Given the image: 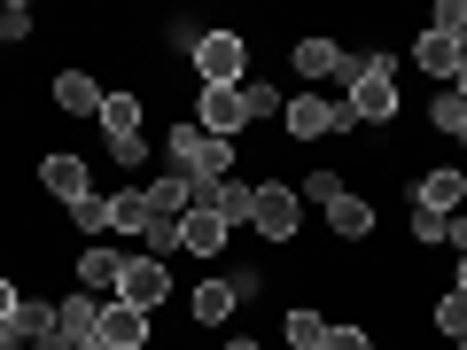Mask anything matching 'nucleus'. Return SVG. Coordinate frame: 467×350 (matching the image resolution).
I'll return each instance as SVG.
<instances>
[{"label":"nucleus","mask_w":467,"mask_h":350,"mask_svg":"<svg viewBox=\"0 0 467 350\" xmlns=\"http://www.w3.org/2000/svg\"><path fill=\"white\" fill-rule=\"evenodd\" d=\"M226 288H234V304H257V296H265V265H234Z\"/></svg>","instance_id":"obj_29"},{"label":"nucleus","mask_w":467,"mask_h":350,"mask_svg":"<svg viewBox=\"0 0 467 350\" xmlns=\"http://www.w3.org/2000/svg\"><path fill=\"white\" fill-rule=\"evenodd\" d=\"M429 24H436V32H460V24H467V0H436Z\"/></svg>","instance_id":"obj_33"},{"label":"nucleus","mask_w":467,"mask_h":350,"mask_svg":"<svg viewBox=\"0 0 467 350\" xmlns=\"http://www.w3.org/2000/svg\"><path fill=\"white\" fill-rule=\"evenodd\" d=\"M195 211V187L180 180V171H164V180H149V226H164V233H180V218Z\"/></svg>","instance_id":"obj_14"},{"label":"nucleus","mask_w":467,"mask_h":350,"mask_svg":"<svg viewBox=\"0 0 467 350\" xmlns=\"http://www.w3.org/2000/svg\"><path fill=\"white\" fill-rule=\"evenodd\" d=\"M327 226L343 233V242H367V233H374V202H367V195H350V187H343V195L327 202Z\"/></svg>","instance_id":"obj_22"},{"label":"nucleus","mask_w":467,"mask_h":350,"mask_svg":"<svg viewBox=\"0 0 467 350\" xmlns=\"http://www.w3.org/2000/svg\"><path fill=\"white\" fill-rule=\"evenodd\" d=\"M39 24H32V8L24 0H0V39H32Z\"/></svg>","instance_id":"obj_30"},{"label":"nucleus","mask_w":467,"mask_h":350,"mask_svg":"<svg viewBox=\"0 0 467 350\" xmlns=\"http://www.w3.org/2000/svg\"><path fill=\"white\" fill-rule=\"evenodd\" d=\"M226 350H265V343H257V335H226Z\"/></svg>","instance_id":"obj_36"},{"label":"nucleus","mask_w":467,"mask_h":350,"mask_svg":"<svg viewBox=\"0 0 467 350\" xmlns=\"http://www.w3.org/2000/svg\"><path fill=\"white\" fill-rule=\"evenodd\" d=\"M164 156H171V171H180L187 187H211V180H226V171H234V140H211L195 117H187V125H171Z\"/></svg>","instance_id":"obj_1"},{"label":"nucleus","mask_w":467,"mask_h":350,"mask_svg":"<svg viewBox=\"0 0 467 350\" xmlns=\"http://www.w3.org/2000/svg\"><path fill=\"white\" fill-rule=\"evenodd\" d=\"M405 195H413V211H436V218H451L467 202V171L460 164H436V171H420L413 187H405Z\"/></svg>","instance_id":"obj_11"},{"label":"nucleus","mask_w":467,"mask_h":350,"mask_svg":"<svg viewBox=\"0 0 467 350\" xmlns=\"http://www.w3.org/2000/svg\"><path fill=\"white\" fill-rule=\"evenodd\" d=\"M444 233H451V218H436V211H413V242H420V250H436Z\"/></svg>","instance_id":"obj_32"},{"label":"nucleus","mask_w":467,"mask_h":350,"mask_svg":"<svg viewBox=\"0 0 467 350\" xmlns=\"http://www.w3.org/2000/svg\"><path fill=\"white\" fill-rule=\"evenodd\" d=\"M451 288H467V257H460V281H451Z\"/></svg>","instance_id":"obj_37"},{"label":"nucleus","mask_w":467,"mask_h":350,"mask_svg":"<svg viewBox=\"0 0 467 350\" xmlns=\"http://www.w3.org/2000/svg\"><path fill=\"white\" fill-rule=\"evenodd\" d=\"M281 343L288 350H327V312H319V304H288L281 312Z\"/></svg>","instance_id":"obj_20"},{"label":"nucleus","mask_w":467,"mask_h":350,"mask_svg":"<svg viewBox=\"0 0 467 350\" xmlns=\"http://www.w3.org/2000/svg\"><path fill=\"white\" fill-rule=\"evenodd\" d=\"M226 233H234L226 211H211V202L195 195V211L180 218V250H187V257H218V250H226Z\"/></svg>","instance_id":"obj_12"},{"label":"nucleus","mask_w":467,"mask_h":350,"mask_svg":"<svg viewBox=\"0 0 467 350\" xmlns=\"http://www.w3.org/2000/svg\"><path fill=\"white\" fill-rule=\"evenodd\" d=\"M460 350H467V343H460Z\"/></svg>","instance_id":"obj_40"},{"label":"nucleus","mask_w":467,"mask_h":350,"mask_svg":"<svg viewBox=\"0 0 467 350\" xmlns=\"http://www.w3.org/2000/svg\"><path fill=\"white\" fill-rule=\"evenodd\" d=\"M109 233H149V187H117L109 195Z\"/></svg>","instance_id":"obj_23"},{"label":"nucleus","mask_w":467,"mask_h":350,"mask_svg":"<svg viewBox=\"0 0 467 350\" xmlns=\"http://www.w3.org/2000/svg\"><path fill=\"white\" fill-rule=\"evenodd\" d=\"M281 133H288V140H335V133H358V125H350V109H343L335 94L296 86V94H288V109H281Z\"/></svg>","instance_id":"obj_4"},{"label":"nucleus","mask_w":467,"mask_h":350,"mask_svg":"<svg viewBox=\"0 0 467 350\" xmlns=\"http://www.w3.org/2000/svg\"><path fill=\"white\" fill-rule=\"evenodd\" d=\"M0 47H8V39H0Z\"/></svg>","instance_id":"obj_39"},{"label":"nucleus","mask_w":467,"mask_h":350,"mask_svg":"<svg viewBox=\"0 0 467 350\" xmlns=\"http://www.w3.org/2000/svg\"><path fill=\"white\" fill-rule=\"evenodd\" d=\"M444 242H451V250L467 257V211H451V233H444Z\"/></svg>","instance_id":"obj_35"},{"label":"nucleus","mask_w":467,"mask_h":350,"mask_svg":"<svg viewBox=\"0 0 467 350\" xmlns=\"http://www.w3.org/2000/svg\"><path fill=\"white\" fill-rule=\"evenodd\" d=\"M327 350H374V327H358V319H327Z\"/></svg>","instance_id":"obj_28"},{"label":"nucleus","mask_w":467,"mask_h":350,"mask_svg":"<svg viewBox=\"0 0 467 350\" xmlns=\"http://www.w3.org/2000/svg\"><path fill=\"white\" fill-rule=\"evenodd\" d=\"M350 125H398V55H367V70L343 86Z\"/></svg>","instance_id":"obj_2"},{"label":"nucleus","mask_w":467,"mask_h":350,"mask_svg":"<svg viewBox=\"0 0 467 350\" xmlns=\"http://www.w3.org/2000/svg\"><path fill=\"white\" fill-rule=\"evenodd\" d=\"M94 125H101V140H109V156L117 149H140V94H133V86H109Z\"/></svg>","instance_id":"obj_10"},{"label":"nucleus","mask_w":467,"mask_h":350,"mask_svg":"<svg viewBox=\"0 0 467 350\" xmlns=\"http://www.w3.org/2000/svg\"><path fill=\"white\" fill-rule=\"evenodd\" d=\"M187 319H195V327H226V319H234V288H226V273L195 281V296H187Z\"/></svg>","instance_id":"obj_19"},{"label":"nucleus","mask_w":467,"mask_h":350,"mask_svg":"<svg viewBox=\"0 0 467 350\" xmlns=\"http://www.w3.org/2000/svg\"><path fill=\"white\" fill-rule=\"evenodd\" d=\"M70 273H78V288H86V296H101V304H109V296H117V273H125V257H117V250H101V242H94V250H86V257H78Z\"/></svg>","instance_id":"obj_21"},{"label":"nucleus","mask_w":467,"mask_h":350,"mask_svg":"<svg viewBox=\"0 0 467 350\" xmlns=\"http://www.w3.org/2000/svg\"><path fill=\"white\" fill-rule=\"evenodd\" d=\"M296 195H304V202H319V211H327V202L343 195V171H312V180H304Z\"/></svg>","instance_id":"obj_31"},{"label":"nucleus","mask_w":467,"mask_h":350,"mask_svg":"<svg viewBox=\"0 0 467 350\" xmlns=\"http://www.w3.org/2000/svg\"><path fill=\"white\" fill-rule=\"evenodd\" d=\"M101 343H109V350H149V312H133V304H101Z\"/></svg>","instance_id":"obj_18"},{"label":"nucleus","mask_w":467,"mask_h":350,"mask_svg":"<svg viewBox=\"0 0 467 350\" xmlns=\"http://www.w3.org/2000/svg\"><path fill=\"white\" fill-rule=\"evenodd\" d=\"M242 101H250V125H265V117H281V109H288V94H281V86H257V78L242 86Z\"/></svg>","instance_id":"obj_27"},{"label":"nucleus","mask_w":467,"mask_h":350,"mask_svg":"<svg viewBox=\"0 0 467 350\" xmlns=\"http://www.w3.org/2000/svg\"><path fill=\"white\" fill-rule=\"evenodd\" d=\"M101 94H109V86L86 78V70H55V86H47V101L63 117H101Z\"/></svg>","instance_id":"obj_13"},{"label":"nucleus","mask_w":467,"mask_h":350,"mask_svg":"<svg viewBox=\"0 0 467 350\" xmlns=\"http://www.w3.org/2000/svg\"><path fill=\"white\" fill-rule=\"evenodd\" d=\"M24 312V288H16V273H0V327Z\"/></svg>","instance_id":"obj_34"},{"label":"nucleus","mask_w":467,"mask_h":350,"mask_svg":"<svg viewBox=\"0 0 467 350\" xmlns=\"http://www.w3.org/2000/svg\"><path fill=\"white\" fill-rule=\"evenodd\" d=\"M343 55H350V47H335L327 32H312V39L288 47V63H296V78H343Z\"/></svg>","instance_id":"obj_17"},{"label":"nucleus","mask_w":467,"mask_h":350,"mask_svg":"<svg viewBox=\"0 0 467 350\" xmlns=\"http://www.w3.org/2000/svg\"><path fill=\"white\" fill-rule=\"evenodd\" d=\"M109 304L156 312V304H171V273L156 265V257H125V273H117V296H109Z\"/></svg>","instance_id":"obj_7"},{"label":"nucleus","mask_w":467,"mask_h":350,"mask_svg":"<svg viewBox=\"0 0 467 350\" xmlns=\"http://www.w3.org/2000/svg\"><path fill=\"white\" fill-rule=\"evenodd\" d=\"M39 187H47V195L70 211L78 195H94V164H86L78 149H47V156H39Z\"/></svg>","instance_id":"obj_8"},{"label":"nucleus","mask_w":467,"mask_h":350,"mask_svg":"<svg viewBox=\"0 0 467 350\" xmlns=\"http://www.w3.org/2000/svg\"><path fill=\"white\" fill-rule=\"evenodd\" d=\"M195 125L211 140H242V133H250V101H242V86H195Z\"/></svg>","instance_id":"obj_6"},{"label":"nucleus","mask_w":467,"mask_h":350,"mask_svg":"<svg viewBox=\"0 0 467 350\" xmlns=\"http://www.w3.org/2000/svg\"><path fill=\"white\" fill-rule=\"evenodd\" d=\"M413 63L429 70V78H460V32H436V24H420V39H413Z\"/></svg>","instance_id":"obj_15"},{"label":"nucleus","mask_w":467,"mask_h":350,"mask_svg":"<svg viewBox=\"0 0 467 350\" xmlns=\"http://www.w3.org/2000/svg\"><path fill=\"white\" fill-rule=\"evenodd\" d=\"M429 125H436V133H444V140H460V149H467V101L451 94V86H444V94L429 101Z\"/></svg>","instance_id":"obj_25"},{"label":"nucleus","mask_w":467,"mask_h":350,"mask_svg":"<svg viewBox=\"0 0 467 350\" xmlns=\"http://www.w3.org/2000/svg\"><path fill=\"white\" fill-rule=\"evenodd\" d=\"M304 226V195L288 180H257V211H250V233L257 242H273V250H288Z\"/></svg>","instance_id":"obj_5"},{"label":"nucleus","mask_w":467,"mask_h":350,"mask_svg":"<svg viewBox=\"0 0 467 350\" xmlns=\"http://www.w3.org/2000/svg\"><path fill=\"white\" fill-rule=\"evenodd\" d=\"M70 226H78L86 242H101V233H109V195H101V187H94V195H78V202H70Z\"/></svg>","instance_id":"obj_26"},{"label":"nucleus","mask_w":467,"mask_h":350,"mask_svg":"<svg viewBox=\"0 0 467 350\" xmlns=\"http://www.w3.org/2000/svg\"><path fill=\"white\" fill-rule=\"evenodd\" d=\"M202 86H250V39L234 32V24H202V39L187 47Z\"/></svg>","instance_id":"obj_3"},{"label":"nucleus","mask_w":467,"mask_h":350,"mask_svg":"<svg viewBox=\"0 0 467 350\" xmlns=\"http://www.w3.org/2000/svg\"><path fill=\"white\" fill-rule=\"evenodd\" d=\"M429 327L451 335V343H467V288H444V296L429 304Z\"/></svg>","instance_id":"obj_24"},{"label":"nucleus","mask_w":467,"mask_h":350,"mask_svg":"<svg viewBox=\"0 0 467 350\" xmlns=\"http://www.w3.org/2000/svg\"><path fill=\"white\" fill-rule=\"evenodd\" d=\"M55 343L63 350H86V343H101V296H55Z\"/></svg>","instance_id":"obj_9"},{"label":"nucleus","mask_w":467,"mask_h":350,"mask_svg":"<svg viewBox=\"0 0 467 350\" xmlns=\"http://www.w3.org/2000/svg\"><path fill=\"white\" fill-rule=\"evenodd\" d=\"M202 202H211V211H226V226H250V211H257V180H211V187H195Z\"/></svg>","instance_id":"obj_16"},{"label":"nucleus","mask_w":467,"mask_h":350,"mask_svg":"<svg viewBox=\"0 0 467 350\" xmlns=\"http://www.w3.org/2000/svg\"><path fill=\"white\" fill-rule=\"evenodd\" d=\"M86 350H109V343H86Z\"/></svg>","instance_id":"obj_38"}]
</instances>
